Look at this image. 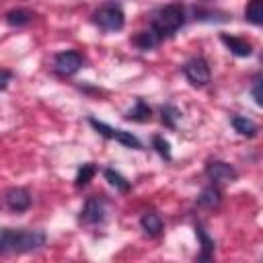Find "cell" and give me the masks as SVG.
<instances>
[{
  "label": "cell",
  "mask_w": 263,
  "mask_h": 263,
  "mask_svg": "<svg viewBox=\"0 0 263 263\" xmlns=\"http://www.w3.org/2000/svg\"><path fill=\"white\" fill-rule=\"evenodd\" d=\"M105 201L101 197H88L82 212H80V222L82 224H88V226H95V224H101L105 222Z\"/></svg>",
  "instance_id": "9c48e42d"
},
{
  "label": "cell",
  "mask_w": 263,
  "mask_h": 263,
  "mask_svg": "<svg viewBox=\"0 0 263 263\" xmlns=\"http://www.w3.org/2000/svg\"><path fill=\"white\" fill-rule=\"evenodd\" d=\"M140 226H142V230H144L146 234L158 236V234L162 232V228H164V222H162V218H160L156 212H146V214H142V218H140Z\"/></svg>",
  "instance_id": "8fae6325"
},
{
  "label": "cell",
  "mask_w": 263,
  "mask_h": 263,
  "mask_svg": "<svg viewBox=\"0 0 263 263\" xmlns=\"http://www.w3.org/2000/svg\"><path fill=\"white\" fill-rule=\"evenodd\" d=\"M152 146L156 148V152H158L162 158H166V160L171 158V144H168L162 136H154V138H152Z\"/></svg>",
  "instance_id": "7402d4cb"
},
{
  "label": "cell",
  "mask_w": 263,
  "mask_h": 263,
  "mask_svg": "<svg viewBox=\"0 0 263 263\" xmlns=\"http://www.w3.org/2000/svg\"><path fill=\"white\" fill-rule=\"evenodd\" d=\"M195 234H197V238H199V245H201V255H199V259L201 261H208V259H212V255H214V238H210L208 236V232L201 228V226H195Z\"/></svg>",
  "instance_id": "4fadbf2b"
},
{
  "label": "cell",
  "mask_w": 263,
  "mask_h": 263,
  "mask_svg": "<svg viewBox=\"0 0 263 263\" xmlns=\"http://www.w3.org/2000/svg\"><path fill=\"white\" fill-rule=\"evenodd\" d=\"M33 18V12L25 10V8H16V10H10L6 14V23L10 27H23V25H29Z\"/></svg>",
  "instance_id": "2e32d148"
},
{
  "label": "cell",
  "mask_w": 263,
  "mask_h": 263,
  "mask_svg": "<svg viewBox=\"0 0 263 263\" xmlns=\"http://www.w3.org/2000/svg\"><path fill=\"white\" fill-rule=\"evenodd\" d=\"M2 205L8 210V212H14V214H21L25 210H29L31 205V193L23 187H10L2 193Z\"/></svg>",
  "instance_id": "5b68a950"
},
{
  "label": "cell",
  "mask_w": 263,
  "mask_h": 263,
  "mask_svg": "<svg viewBox=\"0 0 263 263\" xmlns=\"http://www.w3.org/2000/svg\"><path fill=\"white\" fill-rule=\"evenodd\" d=\"M160 113H162V123L166 125V127H177V119L181 117V113H179V109L175 107V105H164L162 109H160Z\"/></svg>",
  "instance_id": "44dd1931"
},
{
  "label": "cell",
  "mask_w": 263,
  "mask_h": 263,
  "mask_svg": "<svg viewBox=\"0 0 263 263\" xmlns=\"http://www.w3.org/2000/svg\"><path fill=\"white\" fill-rule=\"evenodd\" d=\"M10 78H12V74L8 70H0V90L6 88V84L10 82Z\"/></svg>",
  "instance_id": "cb8c5ba5"
},
{
  "label": "cell",
  "mask_w": 263,
  "mask_h": 263,
  "mask_svg": "<svg viewBox=\"0 0 263 263\" xmlns=\"http://www.w3.org/2000/svg\"><path fill=\"white\" fill-rule=\"evenodd\" d=\"M205 175H208V179H210L212 183H216V185L232 183V181L238 177L236 168H234L232 164H228V162H222V160H212V162H208Z\"/></svg>",
  "instance_id": "52a82bcc"
},
{
  "label": "cell",
  "mask_w": 263,
  "mask_h": 263,
  "mask_svg": "<svg viewBox=\"0 0 263 263\" xmlns=\"http://www.w3.org/2000/svg\"><path fill=\"white\" fill-rule=\"evenodd\" d=\"M150 115H152L150 107H148L142 99H138V101H136V105H134V109H129V111H127L125 119H129V121H148V119H150Z\"/></svg>",
  "instance_id": "5bb4252c"
},
{
  "label": "cell",
  "mask_w": 263,
  "mask_h": 263,
  "mask_svg": "<svg viewBox=\"0 0 263 263\" xmlns=\"http://www.w3.org/2000/svg\"><path fill=\"white\" fill-rule=\"evenodd\" d=\"M134 43L140 47V49H152V47H156L158 43H160V39L148 29V31H142V33H138L136 37H134Z\"/></svg>",
  "instance_id": "ac0fdd59"
},
{
  "label": "cell",
  "mask_w": 263,
  "mask_h": 263,
  "mask_svg": "<svg viewBox=\"0 0 263 263\" xmlns=\"http://www.w3.org/2000/svg\"><path fill=\"white\" fill-rule=\"evenodd\" d=\"M245 16H247L249 23L259 27L263 23V0H251L247 10H245Z\"/></svg>",
  "instance_id": "e0dca14e"
},
{
  "label": "cell",
  "mask_w": 263,
  "mask_h": 263,
  "mask_svg": "<svg viewBox=\"0 0 263 263\" xmlns=\"http://www.w3.org/2000/svg\"><path fill=\"white\" fill-rule=\"evenodd\" d=\"M183 72L193 86H205L210 82V66L203 58H191L183 66Z\"/></svg>",
  "instance_id": "8992f818"
},
{
  "label": "cell",
  "mask_w": 263,
  "mask_h": 263,
  "mask_svg": "<svg viewBox=\"0 0 263 263\" xmlns=\"http://www.w3.org/2000/svg\"><path fill=\"white\" fill-rule=\"evenodd\" d=\"M251 92H253L255 103L261 107V105H263V95H261V76H259V74H257L255 80H253V88H251Z\"/></svg>",
  "instance_id": "603a6c76"
},
{
  "label": "cell",
  "mask_w": 263,
  "mask_h": 263,
  "mask_svg": "<svg viewBox=\"0 0 263 263\" xmlns=\"http://www.w3.org/2000/svg\"><path fill=\"white\" fill-rule=\"evenodd\" d=\"M183 25H185V8L181 4H166L152 14L150 31L162 41L164 37L175 35Z\"/></svg>",
  "instance_id": "7a4b0ae2"
},
{
  "label": "cell",
  "mask_w": 263,
  "mask_h": 263,
  "mask_svg": "<svg viewBox=\"0 0 263 263\" xmlns=\"http://www.w3.org/2000/svg\"><path fill=\"white\" fill-rule=\"evenodd\" d=\"M95 173H97V166L92 164V162H86V164H82L80 168H78V173H76V187H84V185H88V181L95 177Z\"/></svg>",
  "instance_id": "ffe728a7"
},
{
  "label": "cell",
  "mask_w": 263,
  "mask_h": 263,
  "mask_svg": "<svg viewBox=\"0 0 263 263\" xmlns=\"http://www.w3.org/2000/svg\"><path fill=\"white\" fill-rule=\"evenodd\" d=\"M53 68L60 76H72L82 68V55L76 51H62L53 58Z\"/></svg>",
  "instance_id": "ba28073f"
},
{
  "label": "cell",
  "mask_w": 263,
  "mask_h": 263,
  "mask_svg": "<svg viewBox=\"0 0 263 263\" xmlns=\"http://www.w3.org/2000/svg\"><path fill=\"white\" fill-rule=\"evenodd\" d=\"M105 179L115 187V189H119V191H129V181L123 177V175H119L117 171H113V168H105Z\"/></svg>",
  "instance_id": "d6986e66"
},
{
  "label": "cell",
  "mask_w": 263,
  "mask_h": 263,
  "mask_svg": "<svg viewBox=\"0 0 263 263\" xmlns=\"http://www.w3.org/2000/svg\"><path fill=\"white\" fill-rule=\"evenodd\" d=\"M45 245V234L41 230H0V255H23L37 251Z\"/></svg>",
  "instance_id": "6da1fadb"
},
{
  "label": "cell",
  "mask_w": 263,
  "mask_h": 263,
  "mask_svg": "<svg viewBox=\"0 0 263 263\" xmlns=\"http://www.w3.org/2000/svg\"><path fill=\"white\" fill-rule=\"evenodd\" d=\"M230 123H232V127H234L240 136H245V138H255L257 132H259V127H257L255 121H251V119H247V117H240V115H234V117L230 119Z\"/></svg>",
  "instance_id": "7c38bea8"
},
{
  "label": "cell",
  "mask_w": 263,
  "mask_h": 263,
  "mask_svg": "<svg viewBox=\"0 0 263 263\" xmlns=\"http://www.w3.org/2000/svg\"><path fill=\"white\" fill-rule=\"evenodd\" d=\"M88 123H90L101 136H105V138H109V140H117L119 144H123V146H127V148H134V150H140V148H142V142H140L132 132L115 129V127H111V125H107V123H103V121H97L95 117H90Z\"/></svg>",
  "instance_id": "277c9868"
},
{
  "label": "cell",
  "mask_w": 263,
  "mask_h": 263,
  "mask_svg": "<svg viewBox=\"0 0 263 263\" xmlns=\"http://www.w3.org/2000/svg\"><path fill=\"white\" fill-rule=\"evenodd\" d=\"M220 39H222V43H224V45H226L234 55H238V58H247V55H251V53H253L251 43H249V41H245V39H240V37L222 35Z\"/></svg>",
  "instance_id": "30bf717a"
},
{
  "label": "cell",
  "mask_w": 263,
  "mask_h": 263,
  "mask_svg": "<svg viewBox=\"0 0 263 263\" xmlns=\"http://www.w3.org/2000/svg\"><path fill=\"white\" fill-rule=\"evenodd\" d=\"M92 23L107 31V33H115V31H121L123 25H125V16H123V10L117 2H107L103 6H99L95 12H92Z\"/></svg>",
  "instance_id": "3957f363"
},
{
  "label": "cell",
  "mask_w": 263,
  "mask_h": 263,
  "mask_svg": "<svg viewBox=\"0 0 263 263\" xmlns=\"http://www.w3.org/2000/svg\"><path fill=\"white\" fill-rule=\"evenodd\" d=\"M197 203L201 205V208H216L218 203H220V191L214 187V185H210V187H205L201 193H199V197H197Z\"/></svg>",
  "instance_id": "9a60e30c"
}]
</instances>
